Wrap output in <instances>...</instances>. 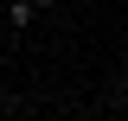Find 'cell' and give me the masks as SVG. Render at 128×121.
Instances as JSON below:
<instances>
[{"instance_id": "cell-2", "label": "cell", "mask_w": 128, "mask_h": 121, "mask_svg": "<svg viewBox=\"0 0 128 121\" xmlns=\"http://www.w3.org/2000/svg\"><path fill=\"white\" fill-rule=\"evenodd\" d=\"M32 6H38V13H45V6H64V0H32Z\"/></svg>"}, {"instance_id": "cell-1", "label": "cell", "mask_w": 128, "mask_h": 121, "mask_svg": "<svg viewBox=\"0 0 128 121\" xmlns=\"http://www.w3.org/2000/svg\"><path fill=\"white\" fill-rule=\"evenodd\" d=\"M32 13H38V6H32V0H13V6H6V26H13V38H19V32L32 26Z\"/></svg>"}]
</instances>
